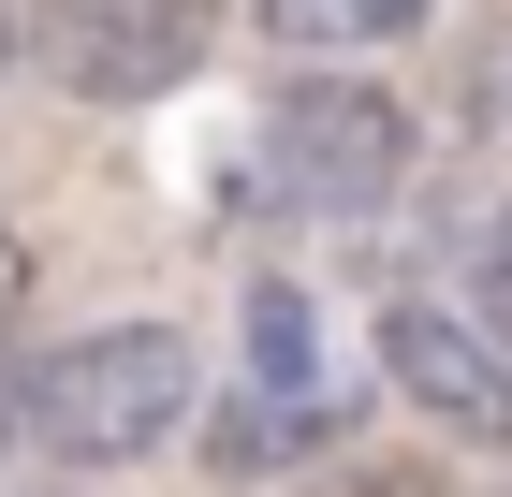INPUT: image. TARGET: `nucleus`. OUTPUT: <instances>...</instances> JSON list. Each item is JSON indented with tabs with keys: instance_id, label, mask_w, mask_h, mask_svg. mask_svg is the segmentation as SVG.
Returning <instances> with one entry per match:
<instances>
[{
	"instance_id": "obj_1",
	"label": "nucleus",
	"mask_w": 512,
	"mask_h": 497,
	"mask_svg": "<svg viewBox=\"0 0 512 497\" xmlns=\"http://www.w3.org/2000/svg\"><path fill=\"white\" fill-rule=\"evenodd\" d=\"M205 410V366L176 322H88V337H59L15 381V439L30 454H59L74 483H103V468H147L161 439H191Z\"/></svg>"
},
{
	"instance_id": "obj_2",
	"label": "nucleus",
	"mask_w": 512,
	"mask_h": 497,
	"mask_svg": "<svg viewBox=\"0 0 512 497\" xmlns=\"http://www.w3.org/2000/svg\"><path fill=\"white\" fill-rule=\"evenodd\" d=\"M264 161H278V205H293V220H381V205L410 191L425 132H410V103H381L366 74H293L278 117H264Z\"/></svg>"
},
{
	"instance_id": "obj_3",
	"label": "nucleus",
	"mask_w": 512,
	"mask_h": 497,
	"mask_svg": "<svg viewBox=\"0 0 512 497\" xmlns=\"http://www.w3.org/2000/svg\"><path fill=\"white\" fill-rule=\"evenodd\" d=\"M381 381L454 439V454H512V351L469 337L439 293H381Z\"/></svg>"
},
{
	"instance_id": "obj_4",
	"label": "nucleus",
	"mask_w": 512,
	"mask_h": 497,
	"mask_svg": "<svg viewBox=\"0 0 512 497\" xmlns=\"http://www.w3.org/2000/svg\"><path fill=\"white\" fill-rule=\"evenodd\" d=\"M59 88L74 103H147L205 59V0H59Z\"/></svg>"
},
{
	"instance_id": "obj_5",
	"label": "nucleus",
	"mask_w": 512,
	"mask_h": 497,
	"mask_svg": "<svg viewBox=\"0 0 512 497\" xmlns=\"http://www.w3.org/2000/svg\"><path fill=\"white\" fill-rule=\"evenodd\" d=\"M410 293H439L469 337L512 351V176H454L439 191V234H425V278Z\"/></svg>"
},
{
	"instance_id": "obj_6",
	"label": "nucleus",
	"mask_w": 512,
	"mask_h": 497,
	"mask_svg": "<svg viewBox=\"0 0 512 497\" xmlns=\"http://www.w3.org/2000/svg\"><path fill=\"white\" fill-rule=\"evenodd\" d=\"M337 439V395H264V381H235L220 410H205V483H278L293 454H322Z\"/></svg>"
},
{
	"instance_id": "obj_7",
	"label": "nucleus",
	"mask_w": 512,
	"mask_h": 497,
	"mask_svg": "<svg viewBox=\"0 0 512 497\" xmlns=\"http://www.w3.org/2000/svg\"><path fill=\"white\" fill-rule=\"evenodd\" d=\"M249 381L264 395H337V366H322V322L293 278H249Z\"/></svg>"
},
{
	"instance_id": "obj_8",
	"label": "nucleus",
	"mask_w": 512,
	"mask_h": 497,
	"mask_svg": "<svg viewBox=\"0 0 512 497\" xmlns=\"http://www.w3.org/2000/svg\"><path fill=\"white\" fill-rule=\"evenodd\" d=\"M425 15V0H264V30L293 44V59H366V44H395Z\"/></svg>"
},
{
	"instance_id": "obj_9",
	"label": "nucleus",
	"mask_w": 512,
	"mask_h": 497,
	"mask_svg": "<svg viewBox=\"0 0 512 497\" xmlns=\"http://www.w3.org/2000/svg\"><path fill=\"white\" fill-rule=\"evenodd\" d=\"M469 117L512 147V30H483V59H469Z\"/></svg>"
},
{
	"instance_id": "obj_10",
	"label": "nucleus",
	"mask_w": 512,
	"mask_h": 497,
	"mask_svg": "<svg viewBox=\"0 0 512 497\" xmlns=\"http://www.w3.org/2000/svg\"><path fill=\"white\" fill-rule=\"evenodd\" d=\"M337 497H439V468H425V454H381V468H352Z\"/></svg>"
},
{
	"instance_id": "obj_11",
	"label": "nucleus",
	"mask_w": 512,
	"mask_h": 497,
	"mask_svg": "<svg viewBox=\"0 0 512 497\" xmlns=\"http://www.w3.org/2000/svg\"><path fill=\"white\" fill-rule=\"evenodd\" d=\"M15 322H30V234L0 220V337H15Z\"/></svg>"
},
{
	"instance_id": "obj_12",
	"label": "nucleus",
	"mask_w": 512,
	"mask_h": 497,
	"mask_svg": "<svg viewBox=\"0 0 512 497\" xmlns=\"http://www.w3.org/2000/svg\"><path fill=\"white\" fill-rule=\"evenodd\" d=\"M15 454H30V439H15V381H0V483H15Z\"/></svg>"
},
{
	"instance_id": "obj_13",
	"label": "nucleus",
	"mask_w": 512,
	"mask_h": 497,
	"mask_svg": "<svg viewBox=\"0 0 512 497\" xmlns=\"http://www.w3.org/2000/svg\"><path fill=\"white\" fill-rule=\"evenodd\" d=\"M0 74H15V0H0Z\"/></svg>"
}]
</instances>
